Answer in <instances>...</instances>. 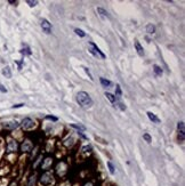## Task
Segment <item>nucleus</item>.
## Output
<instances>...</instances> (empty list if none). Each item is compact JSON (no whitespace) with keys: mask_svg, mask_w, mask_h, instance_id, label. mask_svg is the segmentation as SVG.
Instances as JSON below:
<instances>
[{"mask_svg":"<svg viewBox=\"0 0 185 186\" xmlns=\"http://www.w3.org/2000/svg\"><path fill=\"white\" fill-rule=\"evenodd\" d=\"M78 104L83 109H89L92 106V99L86 91H79L77 94Z\"/></svg>","mask_w":185,"mask_h":186,"instance_id":"obj_1","label":"nucleus"},{"mask_svg":"<svg viewBox=\"0 0 185 186\" xmlns=\"http://www.w3.org/2000/svg\"><path fill=\"white\" fill-rule=\"evenodd\" d=\"M18 150V144L17 142L14 140H9L7 142V146H6V152L10 154V153H15Z\"/></svg>","mask_w":185,"mask_h":186,"instance_id":"obj_2","label":"nucleus"},{"mask_svg":"<svg viewBox=\"0 0 185 186\" xmlns=\"http://www.w3.org/2000/svg\"><path fill=\"white\" fill-rule=\"evenodd\" d=\"M20 126L22 127L23 130H31L34 127V121L31 118H24V119L22 120V122L20 123Z\"/></svg>","mask_w":185,"mask_h":186,"instance_id":"obj_3","label":"nucleus"},{"mask_svg":"<svg viewBox=\"0 0 185 186\" xmlns=\"http://www.w3.org/2000/svg\"><path fill=\"white\" fill-rule=\"evenodd\" d=\"M53 175H51L50 172H48V171H45L42 175H41V177H40V181H41V184L42 185H45V186H47V185H49L50 184L51 181H53Z\"/></svg>","mask_w":185,"mask_h":186,"instance_id":"obj_4","label":"nucleus"},{"mask_svg":"<svg viewBox=\"0 0 185 186\" xmlns=\"http://www.w3.org/2000/svg\"><path fill=\"white\" fill-rule=\"evenodd\" d=\"M177 129H178V142L183 143L185 137V124L183 121H180L177 123Z\"/></svg>","mask_w":185,"mask_h":186,"instance_id":"obj_5","label":"nucleus"},{"mask_svg":"<svg viewBox=\"0 0 185 186\" xmlns=\"http://www.w3.org/2000/svg\"><path fill=\"white\" fill-rule=\"evenodd\" d=\"M89 45L92 47V49H89V52L92 53V55H95V56H99L101 58H105V55H104V53L99 49L97 47V45H95L94 42H89Z\"/></svg>","mask_w":185,"mask_h":186,"instance_id":"obj_6","label":"nucleus"},{"mask_svg":"<svg viewBox=\"0 0 185 186\" xmlns=\"http://www.w3.org/2000/svg\"><path fill=\"white\" fill-rule=\"evenodd\" d=\"M18 126H20V123H18V121H16V120H9V121L4 122V128L7 130H14V129H16Z\"/></svg>","mask_w":185,"mask_h":186,"instance_id":"obj_7","label":"nucleus"},{"mask_svg":"<svg viewBox=\"0 0 185 186\" xmlns=\"http://www.w3.org/2000/svg\"><path fill=\"white\" fill-rule=\"evenodd\" d=\"M41 29H42V31L45 32V33H47V34L51 33V24L49 23L48 20H46V18H42V20H41Z\"/></svg>","mask_w":185,"mask_h":186,"instance_id":"obj_8","label":"nucleus"},{"mask_svg":"<svg viewBox=\"0 0 185 186\" xmlns=\"http://www.w3.org/2000/svg\"><path fill=\"white\" fill-rule=\"evenodd\" d=\"M32 149H33V144L29 140H25L21 145V151L22 152H30Z\"/></svg>","mask_w":185,"mask_h":186,"instance_id":"obj_9","label":"nucleus"},{"mask_svg":"<svg viewBox=\"0 0 185 186\" xmlns=\"http://www.w3.org/2000/svg\"><path fill=\"white\" fill-rule=\"evenodd\" d=\"M51 165H53V158L47 156V158H45V160L42 161V163H41V169L47 171L51 167Z\"/></svg>","mask_w":185,"mask_h":186,"instance_id":"obj_10","label":"nucleus"},{"mask_svg":"<svg viewBox=\"0 0 185 186\" xmlns=\"http://www.w3.org/2000/svg\"><path fill=\"white\" fill-rule=\"evenodd\" d=\"M135 48H136V50H137V54H138L139 56H144V49L143 47L141 46V43H139L137 40H135Z\"/></svg>","mask_w":185,"mask_h":186,"instance_id":"obj_11","label":"nucleus"},{"mask_svg":"<svg viewBox=\"0 0 185 186\" xmlns=\"http://www.w3.org/2000/svg\"><path fill=\"white\" fill-rule=\"evenodd\" d=\"M148 117H149V119L151 120V121H152V122H154V123H160V119L159 118H158V117H157V115H155V114L154 113H152V112H148Z\"/></svg>","mask_w":185,"mask_h":186,"instance_id":"obj_12","label":"nucleus"},{"mask_svg":"<svg viewBox=\"0 0 185 186\" xmlns=\"http://www.w3.org/2000/svg\"><path fill=\"white\" fill-rule=\"evenodd\" d=\"M1 73H2V75L6 78H11V69H10L9 66H5L4 69H2V71H1Z\"/></svg>","mask_w":185,"mask_h":186,"instance_id":"obj_13","label":"nucleus"},{"mask_svg":"<svg viewBox=\"0 0 185 186\" xmlns=\"http://www.w3.org/2000/svg\"><path fill=\"white\" fill-rule=\"evenodd\" d=\"M97 11L99 13V15L102 16L103 18H109V17H110L108 11H105V9H103V8H101V7H98L97 8Z\"/></svg>","mask_w":185,"mask_h":186,"instance_id":"obj_14","label":"nucleus"},{"mask_svg":"<svg viewBox=\"0 0 185 186\" xmlns=\"http://www.w3.org/2000/svg\"><path fill=\"white\" fill-rule=\"evenodd\" d=\"M99 81H101V83H102L103 87H110V86L112 85L110 80H108V79H104V78H99Z\"/></svg>","mask_w":185,"mask_h":186,"instance_id":"obj_15","label":"nucleus"},{"mask_svg":"<svg viewBox=\"0 0 185 186\" xmlns=\"http://www.w3.org/2000/svg\"><path fill=\"white\" fill-rule=\"evenodd\" d=\"M153 71L155 73V75H158V77L162 75V69L159 65H153Z\"/></svg>","mask_w":185,"mask_h":186,"instance_id":"obj_16","label":"nucleus"},{"mask_svg":"<svg viewBox=\"0 0 185 186\" xmlns=\"http://www.w3.org/2000/svg\"><path fill=\"white\" fill-rule=\"evenodd\" d=\"M105 96H106V98L111 102V103H115L117 102V98H115V96L111 93H105Z\"/></svg>","mask_w":185,"mask_h":186,"instance_id":"obj_17","label":"nucleus"},{"mask_svg":"<svg viewBox=\"0 0 185 186\" xmlns=\"http://www.w3.org/2000/svg\"><path fill=\"white\" fill-rule=\"evenodd\" d=\"M146 32H148L149 34H153L154 32H155V26L152 25V24H148V25H146Z\"/></svg>","mask_w":185,"mask_h":186,"instance_id":"obj_18","label":"nucleus"},{"mask_svg":"<svg viewBox=\"0 0 185 186\" xmlns=\"http://www.w3.org/2000/svg\"><path fill=\"white\" fill-rule=\"evenodd\" d=\"M21 54H23V55H31L32 53H31L29 47H25V48H23V49L21 50Z\"/></svg>","mask_w":185,"mask_h":186,"instance_id":"obj_19","label":"nucleus"},{"mask_svg":"<svg viewBox=\"0 0 185 186\" xmlns=\"http://www.w3.org/2000/svg\"><path fill=\"white\" fill-rule=\"evenodd\" d=\"M34 181H36V176H31L29 178V181H28V185L26 186H33L34 185Z\"/></svg>","mask_w":185,"mask_h":186,"instance_id":"obj_20","label":"nucleus"},{"mask_svg":"<svg viewBox=\"0 0 185 186\" xmlns=\"http://www.w3.org/2000/svg\"><path fill=\"white\" fill-rule=\"evenodd\" d=\"M74 32H76V34H77V36L81 37V38H83V37L86 36V33L82 31L81 29H76V30H74Z\"/></svg>","mask_w":185,"mask_h":186,"instance_id":"obj_21","label":"nucleus"},{"mask_svg":"<svg viewBox=\"0 0 185 186\" xmlns=\"http://www.w3.org/2000/svg\"><path fill=\"white\" fill-rule=\"evenodd\" d=\"M71 127L72 128H74V129H77L78 131H83L85 130V127L83 126H78V124H71Z\"/></svg>","mask_w":185,"mask_h":186,"instance_id":"obj_22","label":"nucleus"},{"mask_svg":"<svg viewBox=\"0 0 185 186\" xmlns=\"http://www.w3.org/2000/svg\"><path fill=\"white\" fill-rule=\"evenodd\" d=\"M108 167H109V170H110V172H111V174H114V165H112V162H110V161H109L108 162Z\"/></svg>","mask_w":185,"mask_h":186,"instance_id":"obj_23","label":"nucleus"},{"mask_svg":"<svg viewBox=\"0 0 185 186\" xmlns=\"http://www.w3.org/2000/svg\"><path fill=\"white\" fill-rule=\"evenodd\" d=\"M115 105H114V106H117V107H119V109L121 110V111H125V110H126V106H125V105H123L122 103H117V102H115Z\"/></svg>","mask_w":185,"mask_h":186,"instance_id":"obj_24","label":"nucleus"},{"mask_svg":"<svg viewBox=\"0 0 185 186\" xmlns=\"http://www.w3.org/2000/svg\"><path fill=\"white\" fill-rule=\"evenodd\" d=\"M143 138L146 140L148 143H151V142H152V138H151V136H150L149 134H144L143 135Z\"/></svg>","mask_w":185,"mask_h":186,"instance_id":"obj_25","label":"nucleus"},{"mask_svg":"<svg viewBox=\"0 0 185 186\" xmlns=\"http://www.w3.org/2000/svg\"><path fill=\"white\" fill-rule=\"evenodd\" d=\"M115 95H118V96H121V95H122V93H121V89H120V86H119V85L115 86Z\"/></svg>","mask_w":185,"mask_h":186,"instance_id":"obj_26","label":"nucleus"},{"mask_svg":"<svg viewBox=\"0 0 185 186\" xmlns=\"http://www.w3.org/2000/svg\"><path fill=\"white\" fill-rule=\"evenodd\" d=\"M26 4L30 6V7H34V6H37L38 1H37V0H34V1H30V0H28V1H26Z\"/></svg>","mask_w":185,"mask_h":186,"instance_id":"obj_27","label":"nucleus"},{"mask_svg":"<svg viewBox=\"0 0 185 186\" xmlns=\"http://www.w3.org/2000/svg\"><path fill=\"white\" fill-rule=\"evenodd\" d=\"M46 119H48V120H51V121H57V118L56 117H53V115H47L46 117Z\"/></svg>","mask_w":185,"mask_h":186,"instance_id":"obj_28","label":"nucleus"},{"mask_svg":"<svg viewBox=\"0 0 185 186\" xmlns=\"http://www.w3.org/2000/svg\"><path fill=\"white\" fill-rule=\"evenodd\" d=\"M78 135H79V136H80L81 138H83V140H87V136L83 134L82 131H78Z\"/></svg>","mask_w":185,"mask_h":186,"instance_id":"obj_29","label":"nucleus"},{"mask_svg":"<svg viewBox=\"0 0 185 186\" xmlns=\"http://www.w3.org/2000/svg\"><path fill=\"white\" fill-rule=\"evenodd\" d=\"M0 91H1V93H7V89H6L5 86L1 85V83H0Z\"/></svg>","mask_w":185,"mask_h":186,"instance_id":"obj_30","label":"nucleus"},{"mask_svg":"<svg viewBox=\"0 0 185 186\" xmlns=\"http://www.w3.org/2000/svg\"><path fill=\"white\" fill-rule=\"evenodd\" d=\"M83 69H85V71H86V73H87V74H88V77H89V79H90V80H92V74H90V72H89V70H88L87 67H83Z\"/></svg>","mask_w":185,"mask_h":186,"instance_id":"obj_31","label":"nucleus"},{"mask_svg":"<svg viewBox=\"0 0 185 186\" xmlns=\"http://www.w3.org/2000/svg\"><path fill=\"white\" fill-rule=\"evenodd\" d=\"M22 106H24V104H23V103L16 104V105H14V106H13V109H18V107H22Z\"/></svg>","mask_w":185,"mask_h":186,"instance_id":"obj_32","label":"nucleus"},{"mask_svg":"<svg viewBox=\"0 0 185 186\" xmlns=\"http://www.w3.org/2000/svg\"><path fill=\"white\" fill-rule=\"evenodd\" d=\"M9 4H17V1H11V0H9Z\"/></svg>","mask_w":185,"mask_h":186,"instance_id":"obj_33","label":"nucleus"}]
</instances>
